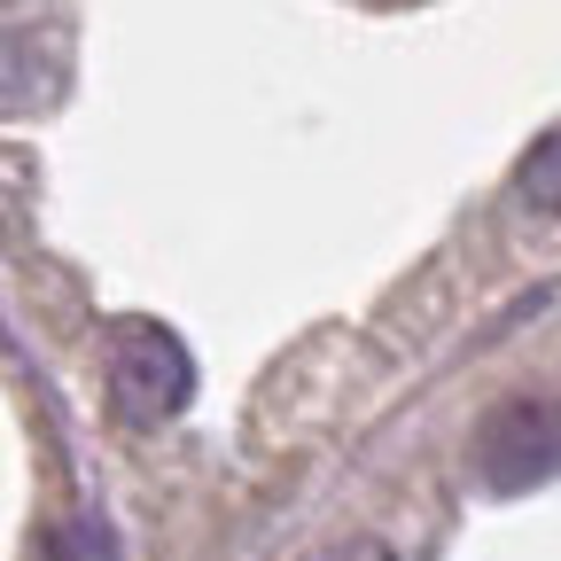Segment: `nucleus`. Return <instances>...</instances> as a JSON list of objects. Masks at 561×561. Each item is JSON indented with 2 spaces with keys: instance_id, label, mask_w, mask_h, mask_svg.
I'll return each mask as SVG.
<instances>
[{
  "instance_id": "f257e3e1",
  "label": "nucleus",
  "mask_w": 561,
  "mask_h": 561,
  "mask_svg": "<svg viewBox=\"0 0 561 561\" xmlns=\"http://www.w3.org/2000/svg\"><path fill=\"white\" fill-rule=\"evenodd\" d=\"M195 390V359H187V343L157 320H125L110 335V398L125 421H164L180 413Z\"/></svg>"
},
{
  "instance_id": "f03ea898",
  "label": "nucleus",
  "mask_w": 561,
  "mask_h": 561,
  "mask_svg": "<svg viewBox=\"0 0 561 561\" xmlns=\"http://www.w3.org/2000/svg\"><path fill=\"white\" fill-rule=\"evenodd\" d=\"M476 468H483L491 491H530L538 476H553L561 468V405L507 398L483 421V437H476Z\"/></svg>"
},
{
  "instance_id": "7ed1b4c3",
  "label": "nucleus",
  "mask_w": 561,
  "mask_h": 561,
  "mask_svg": "<svg viewBox=\"0 0 561 561\" xmlns=\"http://www.w3.org/2000/svg\"><path fill=\"white\" fill-rule=\"evenodd\" d=\"M55 94V39L0 32V110H39Z\"/></svg>"
},
{
  "instance_id": "20e7f679",
  "label": "nucleus",
  "mask_w": 561,
  "mask_h": 561,
  "mask_svg": "<svg viewBox=\"0 0 561 561\" xmlns=\"http://www.w3.org/2000/svg\"><path fill=\"white\" fill-rule=\"evenodd\" d=\"M523 195H530L538 210H561V133H546L538 149L523 157Z\"/></svg>"
},
{
  "instance_id": "39448f33",
  "label": "nucleus",
  "mask_w": 561,
  "mask_h": 561,
  "mask_svg": "<svg viewBox=\"0 0 561 561\" xmlns=\"http://www.w3.org/2000/svg\"><path fill=\"white\" fill-rule=\"evenodd\" d=\"M320 561H390V546H375V538H351V546H328Z\"/></svg>"
}]
</instances>
